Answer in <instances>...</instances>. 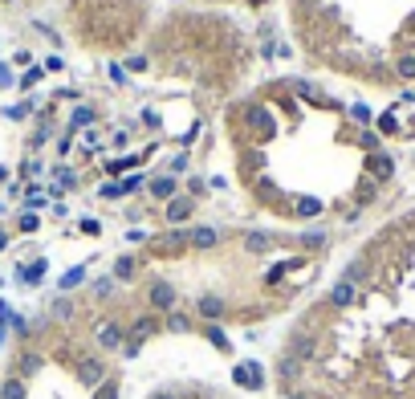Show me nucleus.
<instances>
[{
    "mask_svg": "<svg viewBox=\"0 0 415 399\" xmlns=\"http://www.w3.org/2000/svg\"><path fill=\"white\" fill-rule=\"evenodd\" d=\"M74 375H78L82 387H102L106 375H110V367H106V358L102 355H82L78 358V367H74Z\"/></svg>",
    "mask_w": 415,
    "mask_h": 399,
    "instance_id": "f257e3e1",
    "label": "nucleus"
},
{
    "mask_svg": "<svg viewBox=\"0 0 415 399\" xmlns=\"http://www.w3.org/2000/svg\"><path fill=\"white\" fill-rule=\"evenodd\" d=\"M175 298H180V294H175V285H171V281H163V277L147 285V306H151L155 314H171V310H175Z\"/></svg>",
    "mask_w": 415,
    "mask_h": 399,
    "instance_id": "f03ea898",
    "label": "nucleus"
},
{
    "mask_svg": "<svg viewBox=\"0 0 415 399\" xmlns=\"http://www.w3.org/2000/svg\"><path fill=\"white\" fill-rule=\"evenodd\" d=\"M94 342H98V351H123V342H127V330L118 326V322H98L94 326Z\"/></svg>",
    "mask_w": 415,
    "mask_h": 399,
    "instance_id": "7ed1b4c3",
    "label": "nucleus"
},
{
    "mask_svg": "<svg viewBox=\"0 0 415 399\" xmlns=\"http://www.w3.org/2000/svg\"><path fill=\"white\" fill-rule=\"evenodd\" d=\"M285 355H289V358H297V362L306 367L310 358L318 355V338H314L310 330H297V334L289 338V347H285Z\"/></svg>",
    "mask_w": 415,
    "mask_h": 399,
    "instance_id": "20e7f679",
    "label": "nucleus"
},
{
    "mask_svg": "<svg viewBox=\"0 0 415 399\" xmlns=\"http://www.w3.org/2000/svg\"><path fill=\"white\" fill-rule=\"evenodd\" d=\"M232 383L244 387V391H261V387H265V371H261V362H240V367L232 371Z\"/></svg>",
    "mask_w": 415,
    "mask_h": 399,
    "instance_id": "39448f33",
    "label": "nucleus"
},
{
    "mask_svg": "<svg viewBox=\"0 0 415 399\" xmlns=\"http://www.w3.org/2000/svg\"><path fill=\"white\" fill-rule=\"evenodd\" d=\"M195 314H200L204 322H220V318L228 314V302H224L220 294H204V298H195Z\"/></svg>",
    "mask_w": 415,
    "mask_h": 399,
    "instance_id": "423d86ee",
    "label": "nucleus"
},
{
    "mask_svg": "<svg viewBox=\"0 0 415 399\" xmlns=\"http://www.w3.org/2000/svg\"><path fill=\"white\" fill-rule=\"evenodd\" d=\"M159 326H163V322H159L155 314H142V318H135V322H131V330H127V342H147L151 334H159Z\"/></svg>",
    "mask_w": 415,
    "mask_h": 399,
    "instance_id": "0eeeda50",
    "label": "nucleus"
},
{
    "mask_svg": "<svg viewBox=\"0 0 415 399\" xmlns=\"http://www.w3.org/2000/svg\"><path fill=\"white\" fill-rule=\"evenodd\" d=\"M191 212H195V200H191V196H171L163 216H167V224H184Z\"/></svg>",
    "mask_w": 415,
    "mask_h": 399,
    "instance_id": "6e6552de",
    "label": "nucleus"
},
{
    "mask_svg": "<svg viewBox=\"0 0 415 399\" xmlns=\"http://www.w3.org/2000/svg\"><path fill=\"white\" fill-rule=\"evenodd\" d=\"M354 302H359V285L338 281V285L330 289V306H334V310H346V306H354Z\"/></svg>",
    "mask_w": 415,
    "mask_h": 399,
    "instance_id": "1a4fd4ad",
    "label": "nucleus"
},
{
    "mask_svg": "<svg viewBox=\"0 0 415 399\" xmlns=\"http://www.w3.org/2000/svg\"><path fill=\"white\" fill-rule=\"evenodd\" d=\"M41 367H45V355H37V351H21V358H17V379L25 383V379H33Z\"/></svg>",
    "mask_w": 415,
    "mask_h": 399,
    "instance_id": "9d476101",
    "label": "nucleus"
},
{
    "mask_svg": "<svg viewBox=\"0 0 415 399\" xmlns=\"http://www.w3.org/2000/svg\"><path fill=\"white\" fill-rule=\"evenodd\" d=\"M191 245H195V249H216V245H220V232L208 228V224H195V228H191Z\"/></svg>",
    "mask_w": 415,
    "mask_h": 399,
    "instance_id": "9b49d317",
    "label": "nucleus"
},
{
    "mask_svg": "<svg viewBox=\"0 0 415 399\" xmlns=\"http://www.w3.org/2000/svg\"><path fill=\"white\" fill-rule=\"evenodd\" d=\"M367 172H370L374 179H391V172H395V163H391V155H379V151H374V155L367 159Z\"/></svg>",
    "mask_w": 415,
    "mask_h": 399,
    "instance_id": "f8f14e48",
    "label": "nucleus"
},
{
    "mask_svg": "<svg viewBox=\"0 0 415 399\" xmlns=\"http://www.w3.org/2000/svg\"><path fill=\"white\" fill-rule=\"evenodd\" d=\"M147 187H151V196H155V200H171L180 183H175V179H171V176H155V179H151V183H147Z\"/></svg>",
    "mask_w": 415,
    "mask_h": 399,
    "instance_id": "ddd939ff",
    "label": "nucleus"
},
{
    "mask_svg": "<svg viewBox=\"0 0 415 399\" xmlns=\"http://www.w3.org/2000/svg\"><path fill=\"white\" fill-rule=\"evenodd\" d=\"M244 249H248V253H269V249H273V236H269V232H248V236H244Z\"/></svg>",
    "mask_w": 415,
    "mask_h": 399,
    "instance_id": "4468645a",
    "label": "nucleus"
},
{
    "mask_svg": "<svg viewBox=\"0 0 415 399\" xmlns=\"http://www.w3.org/2000/svg\"><path fill=\"white\" fill-rule=\"evenodd\" d=\"M41 277H45V261H33V265L17 269V281H25V285H37Z\"/></svg>",
    "mask_w": 415,
    "mask_h": 399,
    "instance_id": "2eb2a0df",
    "label": "nucleus"
},
{
    "mask_svg": "<svg viewBox=\"0 0 415 399\" xmlns=\"http://www.w3.org/2000/svg\"><path fill=\"white\" fill-rule=\"evenodd\" d=\"M163 330H171V334H187V330H191V318L180 314V310H171L167 318H163Z\"/></svg>",
    "mask_w": 415,
    "mask_h": 399,
    "instance_id": "dca6fc26",
    "label": "nucleus"
},
{
    "mask_svg": "<svg viewBox=\"0 0 415 399\" xmlns=\"http://www.w3.org/2000/svg\"><path fill=\"white\" fill-rule=\"evenodd\" d=\"M135 273H138L135 257H118V261H114V281H135Z\"/></svg>",
    "mask_w": 415,
    "mask_h": 399,
    "instance_id": "f3484780",
    "label": "nucleus"
},
{
    "mask_svg": "<svg viewBox=\"0 0 415 399\" xmlns=\"http://www.w3.org/2000/svg\"><path fill=\"white\" fill-rule=\"evenodd\" d=\"M293 212H297V216H306V221H314V216L322 212V200H314V196H301V200L293 204Z\"/></svg>",
    "mask_w": 415,
    "mask_h": 399,
    "instance_id": "a211bd4d",
    "label": "nucleus"
},
{
    "mask_svg": "<svg viewBox=\"0 0 415 399\" xmlns=\"http://www.w3.org/2000/svg\"><path fill=\"white\" fill-rule=\"evenodd\" d=\"M204 338H208V342H212L216 351H228V347H232V342H228V334H224V330H220L216 322H208V326H204Z\"/></svg>",
    "mask_w": 415,
    "mask_h": 399,
    "instance_id": "6ab92c4d",
    "label": "nucleus"
},
{
    "mask_svg": "<svg viewBox=\"0 0 415 399\" xmlns=\"http://www.w3.org/2000/svg\"><path fill=\"white\" fill-rule=\"evenodd\" d=\"M277 371H281V379H285V383H293V379L301 375V362H297V358H289V355H281Z\"/></svg>",
    "mask_w": 415,
    "mask_h": 399,
    "instance_id": "aec40b11",
    "label": "nucleus"
},
{
    "mask_svg": "<svg viewBox=\"0 0 415 399\" xmlns=\"http://www.w3.org/2000/svg\"><path fill=\"white\" fill-rule=\"evenodd\" d=\"M0 399H25V383L12 375V379H4L0 383Z\"/></svg>",
    "mask_w": 415,
    "mask_h": 399,
    "instance_id": "412c9836",
    "label": "nucleus"
},
{
    "mask_svg": "<svg viewBox=\"0 0 415 399\" xmlns=\"http://www.w3.org/2000/svg\"><path fill=\"white\" fill-rule=\"evenodd\" d=\"M395 74H399L403 82H415V53H403V57L395 61Z\"/></svg>",
    "mask_w": 415,
    "mask_h": 399,
    "instance_id": "4be33fe9",
    "label": "nucleus"
},
{
    "mask_svg": "<svg viewBox=\"0 0 415 399\" xmlns=\"http://www.w3.org/2000/svg\"><path fill=\"white\" fill-rule=\"evenodd\" d=\"M82 281H86V265H74L65 277H61V281H57V285H61V294H65V289H74V285H82Z\"/></svg>",
    "mask_w": 415,
    "mask_h": 399,
    "instance_id": "5701e85b",
    "label": "nucleus"
},
{
    "mask_svg": "<svg viewBox=\"0 0 415 399\" xmlns=\"http://www.w3.org/2000/svg\"><path fill=\"white\" fill-rule=\"evenodd\" d=\"M248 123H253V127H261L265 134L273 131V123H269V110H265V106H253V110H248Z\"/></svg>",
    "mask_w": 415,
    "mask_h": 399,
    "instance_id": "b1692460",
    "label": "nucleus"
},
{
    "mask_svg": "<svg viewBox=\"0 0 415 399\" xmlns=\"http://www.w3.org/2000/svg\"><path fill=\"white\" fill-rule=\"evenodd\" d=\"M363 277H367V261H350L346 273H342V281H350V285H359Z\"/></svg>",
    "mask_w": 415,
    "mask_h": 399,
    "instance_id": "393cba45",
    "label": "nucleus"
},
{
    "mask_svg": "<svg viewBox=\"0 0 415 399\" xmlns=\"http://www.w3.org/2000/svg\"><path fill=\"white\" fill-rule=\"evenodd\" d=\"M53 179H57V187H53V192H61V187H65V192H70V187H78V176H74L70 167H57Z\"/></svg>",
    "mask_w": 415,
    "mask_h": 399,
    "instance_id": "a878e982",
    "label": "nucleus"
},
{
    "mask_svg": "<svg viewBox=\"0 0 415 399\" xmlns=\"http://www.w3.org/2000/svg\"><path fill=\"white\" fill-rule=\"evenodd\" d=\"M41 74H45V65H29V70H25V78H21L17 86H21V90H33L37 82H41Z\"/></svg>",
    "mask_w": 415,
    "mask_h": 399,
    "instance_id": "bb28decb",
    "label": "nucleus"
},
{
    "mask_svg": "<svg viewBox=\"0 0 415 399\" xmlns=\"http://www.w3.org/2000/svg\"><path fill=\"white\" fill-rule=\"evenodd\" d=\"M94 119H98V110H90V106H78L74 110V127H90Z\"/></svg>",
    "mask_w": 415,
    "mask_h": 399,
    "instance_id": "cd10ccee",
    "label": "nucleus"
},
{
    "mask_svg": "<svg viewBox=\"0 0 415 399\" xmlns=\"http://www.w3.org/2000/svg\"><path fill=\"white\" fill-rule=\"evenodd\" d=\"M53 318H74V302L70 298H57L53 302Z\"/></svg>",
    "mask_w": 415,
    "mask_h": 399,
    "instance_id": "c85d7f7f",
    "label": "nucleus"
},
{
    "mask_svg": "<svg viewBox=\"0 0 415 399\" xmlns=\"http://www.w3.org/2000/svg\"><path fill=\"white\" fill-rule=\"evenodd\" d=\"M293 90H297L301 98H310V102H326V98H322V94H318L314 86H310V82H293Z\"/></svg>",
    "mask_w": 415,
    "mask_h": 399,
    "instance_id": "c756f323",
    "label": "nucleus"
},
{
    "mask_svg": "<svg viewBox=\"0 0 415 399\" xmlns=\"http://www.w3.org/2000/svg\"><path fill=\"white\" fill-rule=\"evenodd\" d=\"M138 187H142V176H127L123 183H118V192H123V196H131V192H138Z\"/></svg>",
    "mask_w": 415,
    "mask_h": 399,
    "instance_id": "7c9ffc66",
    "label": "nucleus"
},
{
    "mask_svg": "<svg viewBox=\"0 0 415 399\" xmlns=\"http://www.w3.org/2000/svg\"><path fill=\"white\" fill-rule=\"evenodd\" d=\"M289 265H293V261H285V265H273L269 273H265V285H277V281L285 277V269H289Z\"/></svg>",
    "mask_w": 415,
    "mask_h": 399,
    "instance_id": "2f4dec72",
    "label": "nucleus"
},
{
    "mask_svg": "<svg viewBox=\"0 0 415 399\" xmlns=\"http://www.w3.org/2000/svg\"><path fill=\"white\" fill-rule=\"evenodd\" d=\"M301 245H306V249H322V245H326V232H306V236H301Z\"/></svg>",
    "mask_w": 415,
    "mask_h": 399,
    "instance_id": "473e14b6",
    "label": "nucleus"
},
{
    "mask_svg": "<svg viewBox=\"0 0 415 399\" xmlns=\"http://www.w3.org/2000/svg\"><path fill=\"white\" fill-rule=\"evenodd\" d=\"M17 228H21V232H37V228H41V216H33V212H29V216H21Z\"/></svg>",
    "mask_w": 415,
    "mask_h": 399,
    "instance_id": "72a5a7b5",
    "label": "nucleus"
},
{
    "mask_svg": "<svg viewBox=\"0 0 415 399\" xmlns=\"http://www.w3.org/2000/svg\"><path fill=\"white\" fill-rule=\"evenodd\" d=\"M110 289H114V277H102V281H94V294H98V298H110Z\"/></svg>",
    "mask_w": 415,
    "mask_h": 399,
    "instance_id": "f704fd0d",
    "label": "nucleus"
},
{
    "mask_svg": "<svg viewBox=\"0 0 415 399\" xmlns=\"http://www.w3.org/2000/svg\"><path fill=\"white\" fill-rule=\"evenodd\" d=\"M350 119H354V123H370V110L363 102H354V106H350Z\"/></svg>",
    "mask_w": 415,
    "mask_h": 399,
    "instance_id": "c9c22d12",
    "label": "nucleus"
},
{
    "mask_svg": "<svg viewBox=\"0 0 415 399\" xmlns=\"http://www.w3.org/2000/svg\"><path fill=\"white\" fill-rule=\"evenodd\" d=\"M8 86H17V78H12V70L0 61V90H8Z\"/></svg>",
    "mask_w": 415,
    "mask_h": 399,
    "instance_id": "e433bc0d",
    "label": "nucleus"
},
{
    "mask_svg": "<svg viewBox=\"0 0 415 399\" xmlns=\"http://www.w3.org/2000/svg\"><path fill=\"white\" fill-rule=\"evenodd\" d=\"M127 167H131V159H110V163H106L110 176H118V172H127Z\"/></svg>",
    "mask_w": 415,
    "mask_h": 399,
    "instance_id": "4c0bfd02",
    "label": "nucleus"
},
{
    "mask_svg": "<svg viewBox=\"0 0 415 399\" xmlns=\"http://www.w3.org/2000/svg\"><path fill=\"white\" fill-rule=\"evenodd\" d=\"M25 200H29V212H33V208H45V196H41V192H33V187H29V196H25Z\"/></svg>",
    "mask_w": 415,
    "mask_h": 399,
    "instance_id": "58836bf2",
    "label": "nucleus"
},
{
    "mask_svg": "<svg viewBox=\"0 0 415 399\" xmlns=\"http://www.w3.org/2000/svg\"><path fill=\"white\" fill-rule=\"evenodd\" d=\"M98 399H118V387L106 379V383H102V391H98Z\"/></svg>",
    "mask_w": 415,
    "mask_h": 399,
    "instance_id": "ea45409f",
    "label": "nucleus"
},
{
    "mask_svg": "<svg viewBox=\"0 0 415 399\" xmlns=\"http://www.w3.org/2000/svg\"><path fill=\"white\" fill-rule=\"evenodd\" d=\"M8 322H12V306L0 298V326H8Z\"/></svg>",
    "mask_w": 415,
    "mask_h": 399,
    "instance_id": "a19ab883",
    "label": "nucleus"
},
{
    "mask_svg": "<svg viewBox=\"0 0 415 399\" xmlns=\"http://www.w3.org/2000/svg\"><path fill=\"white\" fill-rule=\"evenodd\" d=\"M110 78H114V82L123 86V82H127V70H123V65H110Z\"/></svg>",
    "mask_w": 415,
    "mask_h": 399,
    "instance_id": "79ce46f5",
    "label": "nucleus"
},
{
    "mask_svg": "<svg viewBox=\"0 0 415 399\" xmlns=\"http://www.w3.org/2000/svg\"><path fill=\"white\" fill-rule=\"evenodd\" d=\"M102 196H106V200H118L123 192H118V183H106V187H102Z\"/></svg>",
    "mask_w": 415,
    "mask_h": 399,
    "instance_id": "37998d69",
    "label": "nucleus"
},
{
    "mask_svg": "<svg viewBox=\"0 0 415 399\" xmlns=\"http://www.w3.org/2000/svg\"><path fill=\"white\" fill-rule=\"evenodd\" d=\"M82 232H90V236H98V232H102V224H98V221H82Z\"/></svg>",
    "mask_w": 415,
    "mask_h": 399,
    "instance_id": "c03bdc74",
    "label": "nucleus"
},
{
    "mask_svg": "<svg viewBox=\"0 0 415 399\" xmlns=\"http://www.w3.org/2000/svg\"><path fill=\"white\" fill-rule=\"evenodd\" d=\"M151 399H180V396H175V391H155Z\"/></svg>",
    "mask_w": 415,
    "mask_h": 399,
    "instance_id": "a18cd8bd",
    "label": "nucleus"
},
{
    "mask_svg": "<svg viewBox=\"0 0 415 399\" xmlns=\"http://www.w3.org/2000/svg\"><path fill=\"white\" fill-rule=\"evenodd\" d=\"M4 249H8V232L0 228V253H4Z\"/></svg>",
    "mask_w": 415,
    "mask_h": 399,
    "instance_id": "49530a36",
    "label": "nucleus"
},
{
    "mask_svg": "<svg viewBox=\"0 0 415 399\" xmlns=\"http://www.w3.org/2000/svg\"><path fill=\"white\" fill-rule=\"evenodd\" d=\"M289 399H314L310 391H289Z\"/></svg>",
    "mask_w": 415,
    "mask_h": 399,
    "instance_id": "de8ad7c7",
    "label": "nucleus"
},
{
    "mask_svg": "<svg viewBox=\"0 0 415 399\" xmlns=\"http://www.w3.org/2000/svg\"><path fill=\"white\" fill-rule=\"evenodd\" d=\"M4 342H8V326H0V347H4Z\"/></svg>",
    "mask_w": 415,
    "mask_h": 399,
    "instance_id": "09e8293b",
    "label": "nucleus"
},
{
    "mask_svg": "<svg viewBox=\"0 0 415 399\" xmlns=\"http://www.w3.org/2000/svg\"><path fill=\"white\" fill-rule=\"evenodd\" d=\"M4 179H8V167H0V183H4Z\"/></svg>",
    "mask_w": 415,
    "mask_h": 399,
    "instance_id": "8fccbe9b",
    "label": "nucleus"
},
{
    "mask_svg": "<svg viewBox=\"0 0 415 399\" xmlns=\"http://www.w3.org/2000/svg\"><path fill=\"white\" fill-rule=\"evenodd\" d=\"M0 212H4V208H0Z\"/></svg>",
    "mask_w": 415,
    "mask_h": 399,
    "instance_id": "3c124183",
    "label": "nucleus"
}]
</instances>
